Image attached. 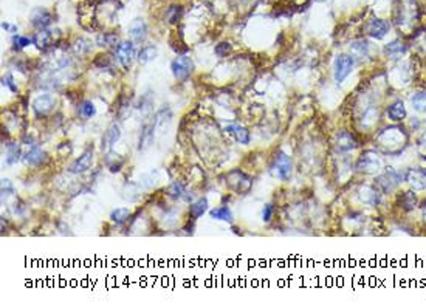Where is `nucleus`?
<instances>
[{
	"instance_id": "nucleus-40",
	"label": "nucleus",
	"mask_w": 426,
	"mask_h": 308,
	"mask_svg": "<svg viewBox=\"0 0 426 308\" xmlns=\"http://www.w3.org/2000/svg\"><path fill=\"white\" fill-rule=\"evenodd\" d=\"M228 53H231V45L228 42H222L216 46V54L218 58H225V56H228Z\"/></svg>"
},
{
	"instance_id": "nucleus-7",
	"label": "nucleus",
	"mask_w": 426,
	"mask_h": 308,
	"mask_svg": "<svg viewBox=\"0 0 426 308\" xmlns=\"http://www.w3.org/2000/svg\"><path fill=\"white\" fill-rule=\"evenodd\" d=\"M134 42H120L115 46V56L118 59V62L124 68L130 67V62L134 58Z\"/></svg>"
},
{
	"instance_id": "nucleus-1",
	"label": "nucleus",
	"mask_w": 426,
	"mask_h": 308,
	"mask_svg": "<svg viewBox=\"0 0 426 308\" xmlns=\"http://www.w3.org/2000/svg\"><path fill=\"white\" fill-rule=\"evenodd\" d=\"M400 183H402V175L392 168H388L382 175H378L376 180H375L376 188L384 194L392 192Z\"/></svg>"
},
{
	"instance_id": "nucleus-10",
	"label": "nucleus",
	"mask_w": 426,
	"mask_h": 308,
	"mask_svg": "<svg viewBox=\"0 0 426 308\" xmlns=\"http://www.w3.org/2000/svg\"><path fill=\"white\" fill-rule=\"evenodd\" d=\"M52 22H53V16L45 8H36L31 12V24L38 30H45Z\"/></svg>"
},
{
	"instance_id": "nucleus-41",
	"label": "nucleus",
	"mask_w": 426,
	"mask_h": 308,
	"mask_svg": "<svg viewBox=\"0 0 426 308\" xmlns=\"http://www.w3.org/2000/svg\"><path fill=\"white\" fill-rule=\"evenodd\" d=\"M14 194V186L10 180H6V178H4L2 180V198L5 200V197H10Z\"/></svg>"
},
{
	"instance_id": "nucleus-19",
	"label": "nucleus",
	"mask_w": 426,
	"mask_h": 308,
	"mask_svg": "<svg viewBox=\"0 0 426 308\" xmlns=\"http://www.w3.org/2000/svg\"><path fill=\"white\" fill-rule=\"evenodd\" d=\"M388 116H389V120L396 121V122L403 121L406 118V107H404V104L402 101H396L394 104H390L388 107Z\"/></svg>"
},
{
	"instance_id": "nucleus-36",
	"label": "nucleus",
	"mask_w": 426,
	"mask_h": 308,
	"mask_svg": "<svg viewBox=\"0 0 426 308\" xmlns=\"http://www.w3.org/2000/svg\"><path fill=\"white\" fill-rule=\"evenodd\" d=\"M81 113L86 118H92V116H94V113H96V108H94L92 101H84L81 104Z\"/></svg>"
},
{
	"instance_id": "nucleus-30",
	"label": "nucleus",
	"mask_w": 426,
	"mask_h": 308,
	"mask_svg": "<svg viewBox=\"0 0 426 308\" xmlns=\"http://www.w3.org/2000/svg\"><path fill=\"white\" fill-rule=\"evenodd\" d=\"M129 216H130V212H129L128 208H118V209L114 210L112 214H110V220H112L114 223L122 224L126 220L129 218Z\"/></svg>"
},
{
	"instance_id": "nucleus-29",
	"label": "nucleus",
	"mask_w": 426,
	"mask_h": 308,
	"mask_svg": "<svg viewBox=\"0 0 426 308\" xmlns=\"http://www.w3.org/2000/svg\"><path fill=\"white\" fill-rule=\"evenodd\" d=\"M120 44V38L115 33H104L98 38L100 46H116Z\"/></svg>"
},
{
	"instance_id": "nucleus-14",
	"label": "nucleus",
	"mask_w": 426,
	"mask_h": 308,
	"mask_svg": "<svg viewBox=\"0 0 426 308\" xmlns=\"http://www.w3.org/2000/svg\"><path fill=\"white\" fill-rule=\"evenodd\" d=\"M154 130H155V122L144 124L141 128L140 140H138V150H146L149 149L154 142Z\"/></svg>"
},
{
	"instance_id": "nucleus-2",
	"label": "nucleus",
	"mask_w": 426,
	"mask_h": 308,
	"mask_svg": "<svg viewBox=\"0 0 426 308\" xmlns=\"http://www.w3.org/2000/svg\"><path fill=\"white\" fill-rule=\"evenodd\" d=\"M382 164H383V163H382V158L376 155V152L368 150V152H364V154L360 156L358 163H356V169H358L361 174L370 175V174H376L378 170H380V169H382Z\"/></svg>"
},
{
	"instance_id": "nucleus-22",
	"label": "nucleus",
	"mask_w": 426,
	"mask_h": 308,
	"mask_svg": "<svg viewBox=\"0 0 426 308\" xmlns=\"http://www.w3.org/2000/svg\"><path fill=\"white\" fill-rule=\"evenodd\" d=\"M31 39H33V44L39 48V50H46L48 45L52 44L50 31H44V30H40V33H36Z\"/></svg>"
},
{
	"instance_id": "nucleus-20",
	"label": "nucleus",
	"mask_w": 426,
	"mask_h": 308,
	"mask_svg": "<svg viewBox=\"0 0 426 308\" xmlns=\"http://www.w3.org/2000/svg\"><path fill=\"white\" fill-rule=\"evenodd\" d=\"M225 132L228 134H232L236 136V140H238V142L240 144H248L250 142V132L246 130L245 127L242 126H236V124H231L225 128Z\"/></svg>"
},
{
	"instance_id": "nucleus-26",
	"label": "nucleus",
	"mask_w": 426,
	"mask_h": 308,
	"mask_svg": "<svg viewBox=\"0 0 426 308\" xmlns=\"http://www.w3.org/2000/svg\"><path fill=\"white\" fill-rule=\"evenodd\" d=\"M172 120V112L168 106H164L158 113H156V118H155V127H160L163 128L166 124H169Z\"/></svg>"
},
{
	"instance_id": "nucleus-33",
	"label": "nucleus",
	"mask_w": 426,
	"mask_h": 308,
	"mask_svg": "<svg viewBox=\"0 0 426 308\" xmlns=\"http://www.w3.org/2000/svg\"><path fill=\"white\" fill-rule=\"evenodd\" d=\"M152 106H154V100L150 93H146L143 98H141V102H140V110L144 113V115H149L150 110H152Z\"/></svg>"
},
{
	"instance_id": "nucleus-35",
	"label": "nucleus",
	"mask_w": 426,
	"mask_h": 308,
	"mask_svg": "<svg viewBox=\"0 0 426 308\" xmlns=\"http://www.w3.org/2000/svg\"><path fill=\"white\" fill-rule=\"evenodd\" d=\"M110 62H112V59H110L108 54H98L93 59V66L98 67V68H104V67L110 66Z\"/></svg>"
},
{
	"instance_id": "nucleus-23",
	"label": "nucleus",
	"mask_w": 426,
	"mask_h": 308,
	"mask_svg": "<svg viewBox=\"0 0 426 308\" xmlns=\"http://www.w3.org/2000/svg\"><path fill=\"white\" fill-rule=\"evenodd\" d=\"M206 209H208V198L206 197L197 200L196 203L191 204V209H189V212H191V218L196 220V218L202 217L204 212H206Z\"/></svg>"
},
{
	"instance_id": "nucleus-38",
	"label": "nucleus",
	"mask_w": 426,
	"mask_h": 308,
	"mask_svg": "<svg viewBox=\"0 0 426 308\" xmlns=\"http://www.w3.org/2000/svg\"><path fill=\"white\" fill-rule=\"evenodd\" d=\"M90 48H92V45H90V42L86 40V39H80V40L76 42V45H74L76 53H80V54H87V53L90 52Z\"/></svg>"
},
{
	"instance_id": "nucleus-16",
	"label": "nucleus",
	"mask_w": 426,
	"mask_h": 308,
	"mask_svg": "<svg viewBox=\"0 0 426 308\" xmlns=\"http://www.w3.org/2000/svg\"><path fill=\"white\" fill-rule=\"evenodd\" d=\"M121 136V130H120V126L116 122L110 124L108 128L106 130L104 136H102V149H108L112 148V146L120 140Z\"/></svg>"
},
{
	"instance_id": "nucleus-37",
	"label": "nucleus",
	"mask_w": 426,
	"mask_h": 308,
	"mask_svg": "<svg viewBox=\"0 0 426 308\" xmlns=\"http://www.w3.org/2000/svg\"><path fill=\"white\" fill-rule=\"evenodd\" d=\"M168 194H169L170 197H174V198H178V197H183L184 190H183V186H182L178 182H176V183H172V184L169 186Z\"/></svg>"
},
{
	"instance_id": "nucleus-17",
	"label": "nucleus",
	"mask_w": 426,
	"mask_h": 308,
	"mask_svg": "<svg viewBox=\"0 0 426 308\" xmlns=\"http://www.w3.org/2000/svg\"><path fill=\"white\" fill-rule=\"evenodd\" d=\"M24 161L26 164H30V166H40L42 163H45V161H46V154L42 152L39 148H33L30 152L25 154Z\"/></svg>"
},
{
	"instance_id": "nucleus-27",
	"label": "nucleus",
	"mask_w": 426,
	"mask_h": 308,
	"mask_svg": "<svg viewBox=\"0 0 426 308\" xmlns=\"http://www.w3.org/2000/svg\"><path fill=\"white\" fill-rule=\"evenodd\" d=\"M211 217L217 218V220H224V222H231L232 220V212L228 206H218L216 209L211 210Z\"/></svg>"
},
{
	"instance_id": "nucleus-12",
	"label": "nucleus",
	"mask_w": 426,
	"mask_h": 308,
	"mask_svg": "<svg viewBox=\"0 0 426 308\" xmlns=\"http://www.w3.org/2000/svg\"><path fill=\"white\" fill-rule=\"evenodd\" d=\"M234 172H236V175H238V180H232V178L228 175V186L239 194L248 192L251 189V178L240 170H234Z\"/></svg>"
},
{
	"instance_id": "nucleus-18",
	"label": "nucleus",
	"mask_w": 426,
	"mask_h": 308,
	"mask_svg": "<svg viewBox=\"0 0 426 308\" xmlns=\"http://www.w3.org/2000/svg\"><path fill=\"white\" fill-rule=\"evenodd\" d=\"M336 148L341 152H347L356 148V141L352 136V134L349 132H340L338 134V141H336Z\"/></svg>"
},
{
	"instance_id": "nucleus-5",
	"label": "nucleus",
	"mask_w": 426,
	"mask_h": 308,
	"mask_svg": "<svg viewBox=\"0 0 426 308\" xmlns=\"http://www.w3.org/2000/svg\"><path fill=\"white\" fill-rule=\"evenodd\" d=\"M354 58L349 54H340L335 60V80L336 82H342V80L350 74L354 68Z\"/></svg>"
},
{
	"instance_id": "nucleus-31",
	"label": "nucleus",
	"mask_w": 426,
	"mask_h": 308,
	"mask_svg": "<svg viewBox=\"0 0 426 308\" xmlns=\"http://www.w3.org/2000/svg\"><path fill=\"white\" fill-rule=\"evenodd\" d=\"M384 52H386V54H389V56H402L403 53H406V46H404L403 44H400V42L396 40V42H392V44L386 45Z\"/></svg>"
},
{
	"instance_id": "nucleus-34",
	"label": "nucleus",
	"mask_w": 426,
	"mask_h": 308,
	"mask_svg": "<svg viewBox=\"0 0 426 308\" xmlns=\"http://www.w3.org/2000/svg\"><path fill=\"white\" fill-rule=\"evenodd\" d=\"M12 44H14V50H20V48H25V46H28L30 44H33V39L18 34V36L12 38Z\"/></svg>"
},
{
	"instance_id": "nucleus-21",
	"label": "nucleus",
	"mask_w": 426,
	"mask_h": 308,
	"mask_svg": "<svg viewBox=\"0 0 426 308\" xmlns=\"http://www.w3.org/2000/svg\"><path fill=\"white\" fill-rule=\"evenodd\" d=\"M156 54H158V48L154 46V45H148V46H143L138 53V62L140 64H148L150 60H154L156 58Z\"/></svg>"
},
{
	"instance_id": "nucleus-3",
	"label": "nucleus",
	"mask_w": 426,
	"mask_h": 308,
	"mask_svg": "<svg viewBox=\"0 0 426 308\" xmlns=\"http://www.w3.org/2000/svg\"><path fill=\"white\" fill-rule=\"evenodd\" d=\"M273 175L278 176L279 180L282 182H287L290 180V176L293 174V164H292V160L287 154L279 152L274 158V163H273Z\"/></svg>"
},
{
	"instance_id": "nucleus-11",
	"label": "nucleus",
	"mask_w": 426,
	"mask_h": 308,
	"mask_svg": "<svg viewBox=\"0 0 426 308\" xmlns=\"http://www.w3.org/2000/svg\"><path fill=\"white\" fill-rule=\"evenodd\" d=\"M389 31V25L388 22L382 20V19H372L368 25H366V33L374 38V39H383Z\"/></svg>"
},
{
	"instance_id": "nucleus-32",
	"label": "nucleus",
	"mask_w": 426,
	"mask_h": 308,
	"mask_svg": "<svg viewBox=\"0 0 426 308\" xmlns=\"http://www.w3.org/2000/svg\"><path fill=\"white\" fill-rule=\"evenodd\" d=\"M350 50L358 53L360 56H364L369 53V44L366 40H355L350 44Z\"/></svg>"
},
{
	"instance_id": "nucleus-43",
	"label": "nucleus",
	"mask_w": 426,
	"mask_h": 308,
	"mask_svg": "<svg viewBox=\"0 0 426 308\" xmlns=\"http://www.w3.org/2000/svg\"><path fill=\"white\" fill-rule=\"evenodd\" d=\"M273 216V206L272 204H265L264 210H262V220L264 222H270Z\"/></svg>"
},
{
	"instance_id": "nucleus-25",
	"label": "nucleus",
	"mask_w": 426,
	"mask_h": 308,
	"mask_svg": "<svg viewBox=\"0 0 426 308\" xmlns=\"http://www.w3.org/2000/svg\"><path fill=\"white\" fill-rule=\"evenodd\" d=\"M398 200H400V206L404 210H412L417 206V197L414 192H403Z\"/></svg>"
},
{
	"instance_id": "nucleus-15",
	"label": "nucleus",
	"mask_w": 426,
	"mask_h": 308,
	"mask_svg": "<svg viewBox=\"0 0 426 308\" xmlns=\"http://www.w3.org/2000/svg\"><path fill=\"white\" fill-rule=\"evenodd\" d=\"M360 200L369 206H378L380 204V192L372 186H362L360 189Z\"/></svg>"
},
{
	"instance_id": "nucleus-13",
	"label": "nucleus",
	"mask_w": 426,
	"mask_h": 308,
	"mask_svg": "<svg viewBox=\"0 0 426 308\" xmlns=\"http://www.w3.org/2000/svg\"><path fill=\"white\" fill-rule=\"evenodd\" d=\"M129 36L132 38L134 42L140 44L143 42L148 36V25L143 19H135L129 25Z\"/></svg>"
},
{
	"instance_id": "nucleus-39",
	"label": "nucleus",
	"mask_w": 426,
	"mask_h": 308,
	"mask_svg": "<svg viewBox=\"0 0 426 308\" xmlns=\"http://www.w3.org/2000/svg\"><path fill=\"white\" fill-rule=\"evenodd\" d=\"M180 14H182V8L180 6H170L168 14H166L169 24H176L180 19Z\"/></svg>"
},
{
	"instance_id": "nucleus-28",
	"label": "nucleus",
	"mask_w": 426,
	"mask_h": 308,
	"mask_svg": "<svg viewBox=\"0 0 426 308\" xmlns=\"http://www.w3.org/2000/svg\"><path fill=\"white\" fill-rule=\"evenodd\" d=\"M411 102H412L414 110L422 112V113H426V92H418V93H416L412 98H411Z\"/></svg>"
},
{
	"instance_id": "nucleus-24",
	"label": "nucleus",
	"mask_w": 426,
	"mask_h": 308,
	"mask_svg": "<svg viewBox=\"0 0 426 308\" xmlns=\"http://www.w3.org/2000/svg\"><path fill=\"white\" fill-rule=\"evenodd\" d=\"M20 158V148L18 142H10L6 144V164L12 166L14 163H18Z\"/></svg>"
},
{
	"instance_id": "nucleus-8",
	"label": "nucleus",
	"mask_w": 426,
	"mask_h": 308,
	"mask_svg": "<svg viewBox=\"0 0 426 308\" xmlns=\"http://www.w3.org/2000/svg\"><path fill=\"white\" fill-rule=\"evenodd\" d=\"M404 180L416 190L426 189V169H409L404 175Z\"/></svg>"
},
{
	"instance_id": "nucleus-4",
	"label": "nucleus",
	"mask_w": 426,
	"mask_h": 308,
	"mask_svg": "<svg viewBox=\"0 0 426 308\" xmlns=\"http://www.w3.org/2000/svg\"><path fill=\"white\" fill-rule=\"evenodd\" d=\"M170 70H172V74H174V78H176V79L186 80L189 76H191V73L194 72V62H192L191 58H188V56L177 58L176 60H172Z\"/></svg>"
},
{
	"instance_id": "nucleus-42",
	"label": "nucleus",
	"mask_w": 426,
	"mask_h": 308,
	"mask_svg": "<svg viewBox=\"0 0 426 308\" xmlns=\"http://www.w3.org/2000/svg\"><path fill=\"white\" fill-rule=\"evenodd\" d=\"M2 84L4 86H6V87H10V90L12 92V93H18V86L14 84V79H12V76H5L4 79H2Z\"/></svg>"
},
{
	"instance_id": "nucleus-9",
	"label": "nucleus",
	"mask_w": 426,
	"mask_h": 308,
	"mask_svg": "<svg viewBox=\"0 0 426 308\" xmlns=\"http://www.w3.org/2000/svg\"><path fill=\"white\" fill-rule=\"evenodd\" d=\"M92 163H93V148H88L80 158L73 161L72 166L68 168V170L72 174H82V172L90 169Z\"/></svg>"
},
{
	"instance_id": "nucleus-6",
	"label": "nucleus",
	"mask_w": 426,
	"mask_h": 308,
	"mask_svg": "<svg viewBox=\"0 0 426 308\" xmlns=\"http://www.w3.org/2000/svg\"><path fill=\"white\" fill-rule=\"evenodd\" d=\"M56 100L50 93H44L33 101V110L38 116H46L54 108Z\"/></svg>"
}]
</instances>
